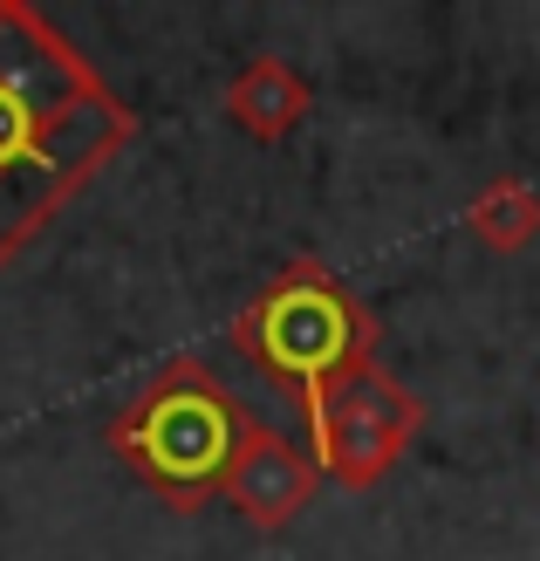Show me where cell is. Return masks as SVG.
Returning a JSON list of instances; mask_svg holds the SVG:
<instances>
[{"mask_svg": "<svg viewBox=\"0 0 540 561\" xmlns=\"http://www.w3.org/2000/svg\"><path fill=\"white\" fill-rule=\"evenodd\" d=\"M308 110H315V90H308V76L295 62H280V55H253V62L226 82V117H233L253 145L295 137Z\"/></svg>", "mask_w": 540, "mask_h": 561, "instance_id": "cell-6", "label": "cell"}, {"mask_svg": "<svg viewBox=\"0 0 540 561\" xmlns=\"http://www.w3.org/2000/svg\"><path fill=\"white\" fill-rule=\"evenodd\" d=\"M233 350L261 370L274 390H288L301 417H315L322 398L349 370L377 363V316L343 288V274L322 267L315 254L288 261L261 295L233 316Z\"/></svg>", "mask_w": 540, "mask_h": 561, "instance_id": "cell-3", "label": "cell"}, {"mask_svg": "<svg viewBox=\"0 0 540 561\" xmlns=\"http://www.w3.org/2000/svg\"><path fill=\"white\" fill-rule=\"evenodd\" d=\"M315 493H322L315 459H308L301 445H288L280 432H267V425L246 432V445L233 453L226 486H219V500H233V507L261 527V535H280V527H288Z\"/></svg>", "mask_w": 540, "mask_h": 561, "instance_id": "cell-5", "label": "cell"}, {"mask_svg": "<svg viewBox=\"0 0 540 561\" xmlns=\"http://www.w3.org/2000/svg\"><path fill=\"white\" fill-rule=\"evenodd\" d=\"M246 404L212 377V363L172 356L145 377V390L110 417L103 445L145 480L172 514H198L226 486V466L246 445Z\"/></svg>", "mask_w": 540, "mask_h": 561, "instance_id": "cell-2", "label": "cell"}, {"mask_svg": "<svg viewBox=\"0 0 540 561\" xmlns=\"http://www.w3.org/2000/svg\"><path fill=\"white\" fill-rule=\"evenodd\" d=\"M424 404L397 383L383 363H363L322 398V411L308 417V459L335 486H377L383 472L417 445Z\"/></svg>", "mask_w": 540, "mask_h": 561, "instance_id": "cell-4", "label": "cell"}, {"mask_svg": "<svg viewBox=\"0 0 540 561\" xmlns=\"http://www.w3.org/2000/svg\"><path fill=\"white\" fill-rule=\"evenodd\" d=\"M130 137L137 110L90 55L42 8L0 0V267L21 261Z\"/></svg>", "mask_w": 540, "mask_h": 561, "instance_id": "cell-1", "label": "cell"}, {"mask_svg": "<svg viewBox=\"0 0 540 561\" xmlns=\"http://www.w3.org/2000/svg\"><path fill=\"white\" fill-rule=\"evenodd\" d=\"M466 233L486 247V254H520V247L540 240V192L527 179H493L486 192H472Z\"/></svg>", "mask_w": 540, "mask_h": 561, "instance_id": "cell-7", "label": "cell"}]
</instances>
